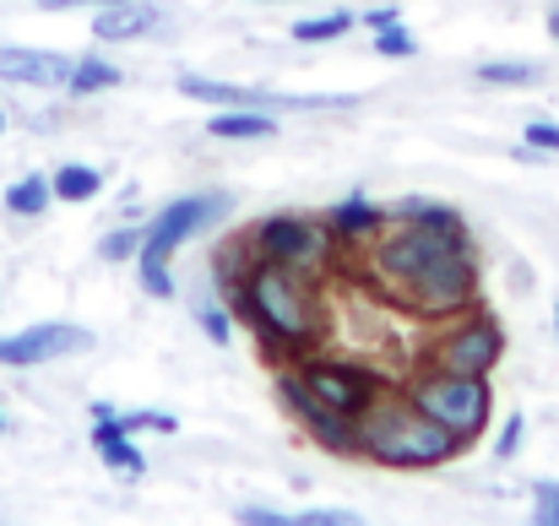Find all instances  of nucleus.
<instances>
[{
	"instance_id": "ddd939ff",
	"label": "nucleus",
	"mask_w": 559,
	"mask_h": 526,
	"mask_svg": "<svg viewBox=\"0 0 559 526\" xmlns=\"http://www.w3.org/2000/svg\"><path fill=\"white\" fill-rule=\"evenodd\" d=\"M158 22H164V11L153 0H115V5H98L93 38L98 44H136V38H153Z\"/></svg>"
},
{
	"instance_id": "e433bc0d",
	"label": "nucleus",
	"mask_w": 559,
	"mask_h": 526,
	"mask_svg": "<svg viewBox=\"0 0 559 526\" xmlns=\"http://www.w3.org/2000/svg\"><path fill=\"white\" fill-rule=\"evenodd\" d=\"M555 332H559V304H555Z\"/></svg>"
},
{
	"instance_id": "7ed1b4c3",
	"label": "nucleus",
	"mask_w": 559,
	"mask_h": 526,
	"mask_svg": "<svg viewBox=\"0 0 559 526\" xmlns=\"http://www.w3.org/2000/svg\"><path fill=\"white\" fill-rule=\"evenodd\" d=\"M370 272L385 277V288L418 277L424 266L435 261H451V255H467L473 250V228L467 223H385L370 244Z\"/></svg>"
},
{
	"instance_id": "bb28decb",
	"label": "nucleus",
	"mask_w": 559,
	"mask_h": 526,
	"mask_svg": "<svg viewBox=\"0 0 559 526\" xmlns=\"http://www.w3.org/2000/svg\"><path fill=\"white\" fill-rule=\"evenodd\" d=\"M294 526H365L359 511H332V505H316V511H294Z\"/></svg>"
},
{
	"instance_id": "f3484780",
	"label": "nucleus",
	"mask_w": 559,
	"mask_h": 526,
	"mask_svg": "<svg viewBox=\"0 0 559 526\" xmlns=\"http://www.w3.org/2000/svg\"><path fill=\"white\" fill-rule=\"evenodd\" d=\"M120 82H126V76H120L115 60H104V55H76L66 93H71V98H93V93H115Z\"/></svg>"
},
{
	"instance_id": "a211bd4d",
	"label": "nucleus",
	"mask_w": 559,
	"mask_h": 526,
	"mask_svg": "<svg viewBox=\"0 0 559 526\" xmlns=\"http://www.w3.org/2000/svg\"><path fill=\"white\" fill-rule=\"evenodd\" d=\"M49 206H55L49 175H22L5 184V212H11V217H44Z\"/></svg>"
},
{
	"instance_id": "2f4dec72",
	"label": "nucleus",
	"mask_w": 559,
	"mask_h": 526,
	"mask_svg": "<svg viewBox=\"0 0 559 526\" xmlns=\"http://www.w3.org/2000/svg\"><path fill=\"white\" fill-rule=\"evenodd\" d=\"M396 22H402V5H370V11H359V27H370V33L396 27Z\"/></svg>"
},
{
	"instance_id": "9d476101",
	"label": "nucleus",
	"mask_w": 559,
	"mask_h": 526,
	"mask_svg": "<svg viewBox=\"0 0 559 526\" xmlns=\"http://www.w3.org/2000/svg\"><path fill=\"white\" fill-rule=\"evenodd\" d=\"M277 402L294 413V423L326 451V456H359V418H343V413H332V407H321L299 380H294V369L283 363L277 369Z\"/></svg>"
},
{
	"instance_id": "393cba45",
	"label": "nucleus",
	"mask_w": 559,
	"mask_h": 526,
	"mask_svg": "<svg viewBox=\"0 0 559 526\" xmlns=\"http://www.w3.org/2000/svg\"><path fill=\"white\" fill-rule=\"evenodd\" d=\"M195 321H201L206 343H217V348H228V343H234V310H228V304H201V310H195Z\"/></svg>"
},
{
	"instance_id": "c756f323",
	"label": "nucleus",
	"mask_w": 559,
	"mask_h": 526,
	"mask_svg": "<svg viewBox=\"0 0 559 526\" xmlns=\"http://www.w3.org/2000/svg\"><path fill=\"white\" fill-rule=\"evenodd\" d=\"M234 522L239 526H294V516L288 511H272V505H239Z\"/></svg>"
},
{
	"instance_id": "4be33fe9",
	"label": "nucleus",
	"mask_w": 559,
	"mask_h": 526,
	"mask_svg": "<svg viewBox=\"0 0 559 526\" xmlns=\"http://www.w3.org/2000/svg\"><path fill=\"white\" fill-rule=\"evenodd\" d=\"M385 217H391V223H467L456 206L429 201V195H402L396 206H385Z\"/></svg>"
},
{
	"instance_id": "6ab92c4d",
	"label": "nucleus",
	"mask_w": 559,
	"mask_h": 526,
	"mask_svg": "<svg viewBox=\"0 0 559 526\" xmlns=\"http://www.w3.org/2000/svg\"><path fill=\"white\" fill-rule=\"evenodd\" d=\"M359 27V16L354 11H321V16H305V22H294V44H337V38H348Z\"/></svg>"
},
{
	"instance_id": "2eb2a0df",
	"label": "nucleus",
	"mask_w": 559,
	"mask_h": 526,
	"mask_svg": "<svg viewBox=\"0 0 559 526\" xmlns=\"http://www.w3.org/2000/svg\"><path fill=\"white\" fill-rule=\"evenodd\" d=\"M93 451H98V456H104V467H109V473H120L126 483L147 478V456H142L136 434H126V429H115V423H93Z\"/></svg>"
},
{
	"instance_id": "dca6fc26",
	"label": "nucleus",
	"mask_w": 559,
	"mask_h": 526,
	"mask_svg": "<svg viewBox=\"0 0 559 526\" xmlns=\"http://www.w3.org/2000/svg\"><path fill=\"white\" fill-rule=\"evenodd\" d=\"M206 136H217V142H266V136H277V120L266 109H217L206 120Z\"/></svg>"
},
{
	"instance_id": "c85d7f7f",
	"label": "nucleus",
	"mask_w": 559,
	"mask_h": 526,
	"mask_svg": "<svg viewBox=\"0 0 559 526\" xmlns=\"http://www.w3.org/2000/svg\"><path fill=\"white\" fill-rule=\"evenodd\" d=\"M522 434H527V418H522V413H511V418L500 423V440H495V462H511V456L522 451Z\"/></svg>"
},
{
	"instance_id": "20e7f679",
	"label": "nucleus",
	"mask_w": 559,
	"mask_h": 526,
	"mask_svg": "<svg viewBox=\"0 0 559 526\" xmlns=\"http://www.w3.org/2000/svg\"><path fill=\"white\" fill-rule=\"evenodd\" d=\"M402 391H407L435 423H445L462 445H473V440L489 429V418H495V385H489V374L413 369V374L402 380Z\"/></svg>"
},
{
	"instance_id": "473e14b6",
	"label": "nucleus",
	"mask_w": 559,
	"mask_h": 526,
	"mask_svg": "<svg viewBox=\"0 0 559 526\" xmlns=\"http://www.w3.org/2000/svg\"><path fill=\"white\" fill-rule=\"evenodd\" d=\"M33 5H44V11H71V5H115V0H33Z\"/></svg>"
},
{
	"instance_id": "a878e982",
	"label": "nucleus",
	"mask_w": 559,
	"mask_h": 526,
	"mask_svg": "<svg viewBox=\"0 0 559 526\" xmlns=\"http://www.w3.org/2000/svg\"><path fill=\"white\" fill-rule=\"evenodd\" d=\"M533 522L559 526V483L555 478H538V483H533Z\"/></svg>"
},
{
	"instance_id": "5701e85b",
	"label": "nucleus",
	"mask_w": 559,
	"mask_h": 526,
	"mask_svg": "<svg viewBox=\"0 0 559 526\" xmlns=\"http://www.w3.org/2000/svg\"><path fill=\"white\" fill-rule=\"evenodd\" d=\"M142 234H147V228H136V223L109 228V234L98 239V261H136V255H142Z\"/></svg>"
},
{
	"instance_id": "423d86ee",
	"label": "nucleus",
	"mask_w": 559,
	"mask_h": 526,
	"mask_svg": "<svg viewBox=\"0 0 559 526\" xmlns=\"http://www.w3.org/2000/svg\"><path fill=\"white\" fill-rule=\"evenodd\" d=\"M440 332L418 348V369H445V374H495L506 358V326L489 310H462L451 321H435Z\"/></svg>"
},
{
	"instance_id": "6e6552de",
	"label": "nucleus",
	"mask_w": 559,
	"mask_h": 526,
	"mask_svg": "<svg viewBox=\"0 0 559 526\" xmlns=\"http://www.w3.org/2000/svg\"><path fill=\"white\" fill-rule=\"evenodd\" d=\"M288 369H294V380H299L321 407H332V413H343V418H365L374 407V396L391 391V380H385L380 369L348 363V358H326L321 348L305 352V358H294Z\"/></svg>"
},
{
	"instance_id": "4c0bfd02",
	"label": "nucleus",
	"mask_w": 559,
	"mask_h": 526,
	"mask_svg": "<svg viewBox=\"0 0 559 526\" xmlns=\"http://www.w3.org/2000/svg\"><path fill=\"white\" fill-rule=\"evenodd\" d=\"M272 5H288V0H272Z\"/></svg>"
},
{
	"instance_id": "f8f14e48",
	"label": "nucleus",
	"mask_w": 559,
	"mask_h": 526,
	"mask_svg": "<svg viewBox=\"0 0 559 526\" xmlns=\"http://www.w3.org/2000/svg\"><path fill=\"white\" fill-rule=\"evenodd\" d=\"M71 55L55 49H27V44H0V82L11 87H66L71 82Z\"/></svg>"
},
{
	"instance_id": "7c9ffc66",
	"label": "nucleus",
	"mask_w": 559,
	"mask_h": 526,
	"mask_svg": "<svg viewBox=\"0 0 559 526\" xmlns=\"http://www.w3.org/2000/svg\"><path fill=\"white\" fill-rule=\"evenodd\" d=\"M522 142H527V147H538V153H559V125L555 120H527Z\"/></svg>"
},
{
	"instance_id": "cd10ccee",
	"label": "nucleus",
	"mask_w": 559,
	"mask_h": 526,
	"mask_svg": "<svg viewBox=\"0 0 559 526\" xmlns=\"http://www.w3.org/2000/svg\"><path fill=\"white\" fill-rule=\"evenodd\" d=\"M142 294H147V299H175V272H169V261H142Z\"/></svg>"
},
{
	"instance_id": "f704fd0d",
	"label": "nucleus",
	"mask_w": 559,
	"mask_h": 526,
	"mask_svg": "<svg viewBox=\"0 0 559 526\" xmlns=\"http://www.w3.org/2000/svg\"><path fill=\"white\" fill-rule=\"evenodd\" d=\"M0 434H5V407H0Z\"/></svg>"
},
{
	"instance_id": "9b49d317",
	"label": "nucleus",
	"mask_w": 559,
	"mask_h": 526,
	"mask_svg": "<svg viewBox=\"0 0 559 526\" xmlns=\"http://www.w3.org/2000/svg\"><path fill=\"white\" fill-rule=\"evenodd\" d=\"M87 348H93V332H87V326L38 321V326H22V332L0 337V363H5V369H38V363L76 358V352H87Z\"/></svg>"
},
{
	"instance_id": "1a4fd4ad",
	"label": "nucleus",
	"mask_w": 559,
	"mask_h": 526,
	"mask_svg": "<svg viewBox=\"0 0 559 526\" xmlns=\"http://www.w3.org/2000/svg\"><path fill=\"white\" fill-rule=\"evenodd\" d=\"M228 212H234V195H223V190H195V195L164 201V212H158V217L147 223V234H142V255H136V261H169L180 244H190V239L206 234V228H217Z\"/></svg>"
},
{
	"instance_id": "72a5a7b5",
	"label": "nucleus",
	"mask_w": 559,
	"mask_h": 526,
	"mask_svg": "<svg viewBox=\"0 0 559 526\" xmlns=\"http://www.w3.org/2000/svg\"><path fill=\"white\" fill-rule=\"evenodd\" d=\"M549 38H555V44H559V5H555V11H549Z\"/></svg>"
},
{
	"instance_id": "4468645a",
	"label": "nucleus",
	"mask_w": 559,
	"mask_h": 526,
	"mask_svg": "<svg viewBox=\"0 0 559 526\" xmlns=\"http://www.w3.org/2000/svg\"><path fill=\"white\" fill-rule=\"evenodd\" d=\"M385 223H391V217H385V206H380V201H370L365 190L343 195V201L326 212V228H332V239H337L343 250H365V244H370Z\"/></svg>"
},
{
	"instance_id": "b1692460",
	"label": "nucleus",
	"mask_w": 559,
	"mask_h": 526,
	"mask_svg": "<svg viewBox=\"0 0 559 526\" xmlns=\"http://www.w3.org/2000/svg\"><path fill=\"white\" fill-rule=\"evenodd\" d=\"M374 55H380V60H413V55H418V38H413L402 22H396V27H380V33H374Z\"/></svg>"
},
{
	"instance_id": "aec40b11",
	"label": "nucleus",
	"mask_w": 559,
	"mask_h": 526,
	"mask_svg": "<svg viewBox=\"0 0 559 526\" xmlns=\"http://www.w3.org/2000/svg\"><path fill=\"white\" fill-rule=\"evenodd\" d=\"M473 76L484 87H538L544 65H533V60H484V65H473Z\"/></svg>"
},
{
	"instance_id": "0eeeda50",
	"label": "nucleus",
	"mask_w": 559,
	"mask_h": 526,
	"mask_svg": "<svg viewBox=\"0 0 559 526\" xmlns=\"http://www.w3.org/2000/svg\"><path fill=\"white\" fill-rule=\"evenodd\" d=\"M385 299H391L396 310H407L413 321H451V315H462V310L478 304V255L467 250V255L435 261V266H424L418 277L385 288Z\"/></svg>"
},
{
	"instance_id": "f03ea898",
	"label": "nucleus",
	"mask_w": 559,
	"mask_h": 526,
	"mask_svg": "<svg viewBox=\"0 0 559 526\" xmlns=\"http://www.w3.org/2000/svg\"><path fill=\"white\" fill-rule=\"evenodd\" d=\"M467 445L435 423L402 385L374 396V407L359 418V462L374 467H396V473H435V467H451Z\"/></svg>"
},
{
	"instance_id": "f257e3e1",
	"label": "nucleus",
	"mask_w": 559,
	"mask_h": 526,
	"mask_svg": "<svg viewBox=\"0 0 559 526\" xmlns=\"http://www.w3.org/2000/svg\"><path fill=\"white\" fill-rule=\"evenodd\" d=\"M321 283L326 277H316V272L250 255L239 288L228 294V310H234V321H245L261 337V352L272 363H294V358L321 348L326 332H332L326 288Z\"/></svg>"
},
{
	"instance_id": "412c9836",
	"label": "nucleus",
	"mask_w": 559,
	"mask_h": 526,
	"mask_svg": "<svg viewBox=\"0 0 559 526\" xmlns=\"http://www.w3.org/2000/svg\"><path fill=\"white\" fill-rule=\"evenodd\" d=\"M49 190H55V201H93L104 190V175L93 164H60L49 175Z\"/></svg>"
},
{
	"instance_id": "39448f33",
	"label": "nucleus",
	"mask_w": 559,
	"mask_h": 526,
	"mask_svg": "<svg viewBox=\"0 0 559 526\" xmlns=\"http://www.w3.org/2000/svg\"><path fill=\"white\" fill-rule=\"evenodd\" d=\"M245 239L261 261H283V266H299V272H316V277H326L348 255L332 239V228L321 217H305V212H266L261 223L245 228Z\"/></svg>"
},
{
	"instance_id": "c9c22d12",
	"label": "nucleus",
	"mask_w": 559,
	"mask_h": 526,
	"mask_svg": "<svg viewBox=\"0 0 559 526\" xmlns=\"http://www.w3.org/2000/svg\"><path fill=\"white\" fill-rule=\"evenodd\" d=\"M0 131H5V109H0Z\"/></svg>"
}]
</instances>
